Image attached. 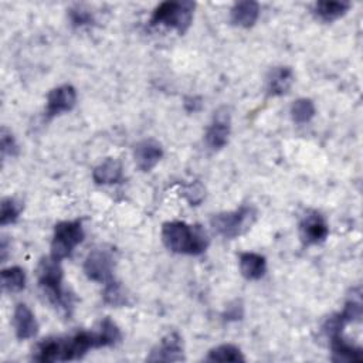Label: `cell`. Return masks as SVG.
Listing matches in <instances>:
<instances>
[{"label": "cell", "instance_id": "cell-1", "mask_svg": "<svg viewBox=\"0 0 363 363\" xmlns=\"http://www.w3.org/2000/svg\"><path fill=\"white\" fill-rule=\"evenodd\" d=\"M162 241L169 251L184 255H201L210 244L201 225L184 221H166L162 225Z\"/></svg>", "mask_w": 363, "mask_h": 363}, {"label": "cell", "instance_id": "cell-2", "mask_svg": "<svg viewBox=\"0 0 363 363\" xmlns=\"http://www.w3.org/2000/svg\"><path fill=\"white\" fill-rule=\"evenodd\" d=\"M62 279L64 272L61 261L55 259L51 255L40 259L37 265V281L41 292L55 308L68 312V309L71 308V302L64 291Z\"/></svg>", "mask_w": 363, "mask_h": 363}, {"label": "cell", "instance_id": "cell-3", "mask_svg": "<svg viewBox=\"0 0 363 363\" xmlns=\"http://www.w3.org/2000/svg\"><path fill=\"white\" fill-rule=\"evenodd\" d=\"M257 220V208L252 204H242L233 211L213 214L211 228L224 238H237L245 234Z\"/></svg>", "mask_w": 363, "mask_h": 363}, {"label": "cell", "instance_id": "cell-4", "mask_svg": "<svg viewBox=\"0 0 363 363\" xmlns=\"http://www.w3.org/2000/svg\"><path fill=\"white\" fill-rule=\"evenodd\" d=\"M196 3L193 1H163L152 13L150 26H164L184 34L191 26Z\"/></svg>", "mask_w": 363, "mask_h": 363}, {"label": "cell", "instance_id": "cell-5", "mask_svg": "<svg viewBox=\"0 0 363 363\" xmlns=\"http://www.w3.org/2000/svg\"><path fill=\"white\" fill-rule=\"evenodd\" d=\"M84 237L85 233L82 227V220L75 218L57 223L54 225L50 255L58 261L69 257L74 248L82 242Z\"/></svg>", "mask_w": 363, "mask_h": 363}, {"label": "cell", "instance_id": "cell-6", "mask_svg": "<svg viewBox=\"0 0 363 363\" xmlns=\"http://www.w3.org/2000/svg\"><path fill=\"white\" fill-rule=\"evenodd\" d=\"M115 259L111 251L95 248L85 257L84 272L88 279L99 284H108L113 281Z\"/></svg>", "mask_w": 363, "mask_h": 363}, {"label": "cell", "instance_id": "cell-7", "mask_svg": "<svg viewBox=\"0 0 363 363\" xmlns=\"http://www.w3.org/2000/svg\"><path fill=\"white\" fill-rule=\"evenodd\" d=\"M299 240L305 247L322 244L329 235V225L325 217L316 210H308L298 225Z\"/></svg>", "mask_w": 363, "mask_h": 363}, {"label": "cell", "instance_id": "cell-8", "mask_svg": "<svg viewBox=\"0 0 363 363\" xmlns=\"http://www.w3.org/2000/svg\"><path fill=\"white\" fill-rule=\"evenodd\" d=\"M230 133H231V115L227 106H221L214 112L211 122L206 129L204 140L207 147L211 150H221L228 143Z\"/></svg>", "mask_w": 363, "mask_h": 363}, {"label": "cell", "instance_id": "cell-9", "mask_svg": "<svg viewBox=\"0 0 363 363\" xmlns=\"http://www.w3.org/2000/svg\"><path fill=\"white\" fill-rule=\"evenodd\" d=\"M77 104V89L71 84L52 88L47 95L45 118L52 119L64 112H69Z\"/></svg>", "mask_w": 363, "mask_h": 363}, {"label": "cell", "instance_id": "cell-10", "mask_svg": "<svg viewBox=\"0 0 363 363\" xmlns=\"http://www.w3.org/2000/svg\"><path fill=\"white\" fill-rule=\"evenodd\" d=\"M147 362H180L184 360L183 339L177 332H169L150 350Z\"/></svg>", "mask_w": 363, "mask_h": 363}, {"label": "cell", "instance_id": "cell-11", "mask_svg": "<svg viewBox=\"0 0 363 363\" xmlns=\"http://www.w3.org/2000/svg\"><path fill=\"white\" fill-rule=\"evenodd\" d=\"M163 157V147L155 139H142L133 147V159L139 170L150 172Z\"/></svg>", "mask_w": 363, "mask_h": 363}, {"label": "cell", "instance_id": "cell-12", "mask_svg": "<svg viewBox=\"0 0 363 363\" xmlns=\"http://www.w3.org/2000/svg\"><path fill=\"white\" fill-rule=\"evenodd\" d=\"M14 333L18 340H27L37 335L38 322L35 315L26 303H17L13 312Z\"/></svg>", "mask_w": 363, "mask_h": 363}, {"label": "cell", "instance_id": "cell-13", "mask_svg": "<svg viewBox=\"0 0 363 363\" xmlns=\"http://www.w3.org/2000/svg\"><path fill=\"white\" fill-rule=\"evenodd\" d=\"M294 82V71L291 67H274L265 79V89L269 96H282L288 94Z\"/></svg>", "mask_w": 363, "mask_h": 363}, {"label": "cell", "instance_id": "cell-14", "mask_svg": "<svg viewBox=\"0 0 363 363\" xmlns=\"http://www.w3.org/2000/svg\"><path fill=\"white\" fill-rule=\"evenodd\" d=\"M238 267L241 275L248 281L261 279L267 272V259L258 252H241L238 257Z\"/></svg>", "mask_w": 363, "mask_h": 363}, {"label": "cell", "instance_id": "cell-15", "mask_svg": "<svg viewBox=\"0 0 363 363\" xmlns=\"http://www.w3.org/2000/svg\"><path fill=\"white\" fill-rule=\"evenodd\" d=\"M259 16V4L252 0L238 1L230 10V20L234 26L250 28L252 27Z\"/></svg>", "mask_w": 363, "mask_h": 363}, {"label": "cell", "instance_id": "cell-16", "mask_svg": "<svg viewBox=\"0 0 363 363\" xmlns=\"http://www.w3.org/2000/svg\"><path fill=\"white\" fill-rule=\"evenodd\" d=\"M92 179L96 184H118L123 180V167L119 160L108 157L94 167Z\"/></svg>", "mask_w": 363, "mask_h": 363}, {"label": "cell", "instance_id": "cell-17", "mask_svg": "<svg viewBox=\"0 0 363 363\" xmlns=\"http://www.w3.org/2000/svg\"><path fill=\"white\" fill-rule=\"evenodd\" d=\"M329 345L330 350L333 354L335 362H354V360H362V347L349 342L343 333L336 335L333 337H329Z\"/></svg>", "mask_w": 363, "mask_h": 363}, {"label": "cell", "instance_id": "cell-18", "mask_svg": "<svg viewBox=\"0 0 363 363\" xmlns=\"http://www.w3.org/2000/svg\"><path fill=\"white\" fill-rule=\"evenodd\" d=\"M349 9V1H316L313 6V13L319 20L325 23H332L345 16Z\"/></svg>", "mask_w": 363, "mask_h": 363}, {"label": "cell", "instance_id": "cell-19", "mask_svg": "<svg viewBox=\"0 0 363 363\" xmlns=\"http://www.w3.org/2000/svg\"><path fill=\"white\" fill-rule=\"evenodd\" d=\"M204 360L206 362H244L245 357L238 346L231 343H223L210 349Z\"/></svg>", "mask_w": 363, "mask_h": 363}, {"label": "cell", "instance_id": "cell-20", "mask_svg": "<svg viewBox=\"0 0 363 363\" xmlns=\"http://www.w3.org/2000/svg\"><path fill=\"white\" fill-rule=\"evenodd\" d=\"M26 272L23 268L14 265L1 271V288L7 292H20L26 288Z\"/></svg>", "mask_w": 363, "mask_h": 363}, {"label": "cell", "instance_id": "cell-21", "mask_svg": "<svg viewBox=\"0 0 363 363\" xmlns=\"http://www.w3.org/2000/svg\"><path fill=\"white\" fill-rule=\"evenodd\" d=\"M289 113L295 123H306L315 116L316 108H315V104L312 99L299 98L292 102V105L289 108Z\"/></svg>", "mask_w": 363, "mask_h": 363}, {"label": "cell", "instance_id": "cell-22", "mask_svg": "<svg viewBox=\"0 0 363 363\" xmlns=\"http://www.w3.org/2000/svg\"><path fill=\"white\" fill-rule=\"evenodd\" d=\"M102 299L106 305L109 306H123L128 303V295L125 292V289L122 288V285L118 281H111L108 284L104 285V291H102Z\"/></svg>", "mask_w": 363, "mask_h": 363}, {"label": "cell", "instance_id": "cell-23", "mask_svg": "<svg viewBox=\"0 0 363 363\" xmlns=\"http://www.w3.org/2000/svg\"><path fill=\"white\" fill-rule=\"evenodd\" d=\"M23 210V204L14 197H4L0 204V224L7 225L18 220Z\"/></svg>", "mask_w": 363, "mask_h": 363}, {"label": "cell", "instance_id": "cell-24", "mask_svg": "<svg viewBox=\"0 0 363 363\" xmlns=\"http://www.w3.org/2000/svg\"><path fill=\"white\" fill-rule=\"evenodd\" d=\"M0 150H1V157L6 159L7 156L14 157L18 153V145L17 140L10 129L6 126L1 128L0 130Z\"/></svg>", "mask_w": 363, "mask_h": 363}, {"label": "cell", "instance_id": "cell-25", "mask_svg": "<svg viewBox=\"0 0 363 363\" xmlns=\"http://www.w3.org/2000/svg\"><path fill=\"white\" fill-rule=\"evenodd\" d=\"M68 18L71 21V24L74 27H84V26H89L94 21V16L92 13L85 9L84 6H74L69 9L68 11Z\"/></svg>", "mask_w": 363, "mask_h": 363}, {"label": "cell", "instance_id": "cell-26", "mask_svg": "<svg viewBox=\"0 0 363 363\" xmlns=\"http://www.w3.org/2000/svg\"><path fill=\"white\" fill-rule=\"evenodd\" d=\"M184 196L189 200V203L191 206H197L203 199H204V190L201 187V184L196 183V184H190L186 190H184Z\"/></svg>", "mask_w": 363, "mask_h": 363}, {"label": "cell", "instance_id": "cell-27", "mask_svg": "<svg viewBox=\"0 0 363 363\" xmlns=\"http://www.w3.org/2000/svg\"><path fill=\"white\" fill-rule=\"evenodd\" d=\"M242 315H244L242 303L238 302V301H235L234 303H231V305L227 306V309H225V312H224L223 316H224L225 320H238V319L242 318Z\"/></svg>", "mask_w": 363, "mask_h": 363}, {"label": "cell", "instance_id": "cell-28", "mask_svg": "<svg viewBox=\"0 0 363 363\" xmlns=\"http://www.w3.org/2000/svg\"><path fill=\"white\" fill-rule=\"evenodd\" d=\"M7 248H9L7 237H3V238H1V242H0V257H1V261H3V262H4L6 257H7Z\"/></svg>", "mask_w": 363, "mask_h": 363}]
</instances>
